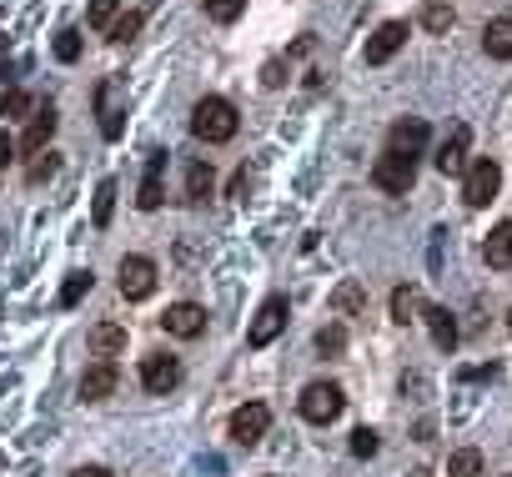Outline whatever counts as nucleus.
I'll return each instance as SVG.
<instances>
[{"label": "nucleus", "mask_w": 512, "mask_h": 477, "mask_svg": "<svg viewBox=\"0 0 512 477\" xmlns=\"http://www.w3.org/2000/svg\"><path fill=\"white\" fill-rule=\"evenodd\" d=\"M116 287H121L126 302H146V297L156 292V262H151V257H121Z\"/></svg>", "instance_id": "20e7f679"}, {"label": "nucleus", "mask_w": 512, "mask_h": 477, "mask_svg": "<svg viewBox=\"0 0 512 477\" xmlns=\"http://www.w3.org/2000/svg\"><path fill=\"white\" fill-rule=\"evenodd\" d=\"M241 11H246V0H206V16H211L216 26H231Z\"/></svg>", "instance_id": "7c9ffc66"}, {"label": "nucleus", "mask_w": 512, "mask_h": 477, "mask_svg": "<svg viewBox=\"0 0 512 477\" xmlns=\"http://www.w3.org/2000/svg\"><path fill=\"white\" fill-rule=\"evenodd\" d=\"M482 51L492 61H512V16H492L482 26Z\"/></svg>", "instance_id": "f3484780"}, {"label": "nucleus", "mask_w": 512, "mask_h": 477, "mask_svg": "<svg viewBox=\"0 0 512 477\" xmlns=\"http://www.w3.org/2000/svg\"><path fill=\"white\" fill-rule=\"evenodd\" d=\"M267 427H272V407L267 402H246V407L231 412V442L236 447H256L267 437Z\"/></svg>", "instance_id": "0eeeda50"}, {"label": "nucleus", "mask_w": 512, "mask_h": 477, "mask_svg": "<svg viewBox=\"0 0 512 477\" xmlns=\"http://www.w3.org/2000/svg\"><path fill=\"white\" fill-rule=\"evenodd\" d=\"M0 46H6V36H0Z\"/></svg>", "instance_id": "58836bf2"}, {"label": "nucleus", "mask_w": 512, "mask_h": 477, "mask_svg": "<svg viewBox=\"0 0 512 477\" xmlns=\"http://www.w3.org/2000/svg\"><path fill=\"white\" fill-rule=\"evenodd\" d=\"M507 477H512V472H507Z\"/></svg>", "instance_id": "ea45409f"}, {"label": "nucleus", "mask_w": 512, "mask_h": 477, "mask_svg": "<svg viewBox=\"0 0 512 477\" xmlns=\"http://www.w3.org/2000/svg\"><path fill=\"white\" fill-rule=\"evenodd\" d=\"M141 387H146V392H156V397L176 392V387H181V362H176V357H166V352L141 357Z\"/></svg>", "instance_id": "6e6552de"}, {"label": "nucleus", "mask_w": 512, "mask_h": 477, "mask_svg": "<svg viewBox=\"0 0 512 477\" xmlns=\"http://www.w3.org/2000/svg\"><path fill=\"white\" fill-rule=\"evenodd\" d=\"M402 46H407V21H382V26L372 31V41H367L362 61H367V66H387Z\"/></svg>", "instance_id": "1a4fd4ad"}, {"label": "nucleus", "mask_w": 512, "mask_h": 477, "mask_svg": "<svg viewBox=\"0 0 512 477\" xmlns=\"http://www.w3.org/2000/svg\"><path fill=\"white\" fill-rule=\"evenodd\" d=\"M377 452V432L372 427H357L352 432V457H372Z\"/></svg>", "instance_id": "f704fd0d"}, {"label": "nucleus", "mask_w": 512, "mask_h": 477, "mask_svg": "<svg viewBox=\"0 0 512 477\" xmlns=\"http://www.w3.org/2000/svg\"><path fill=\"white\" fill-rule=\"evenodd\" d=\"M96 116H101V136L116 141V136H121V111L111 106V81L96 86Z\"/></svg>", "instance_id": "aec40b11"}, {"label": "nucleus", "mask_w": 512, "mask_h": 477, "mask_svg": "<svg viewBox=\"0 0 512 477\" xmlns=\"http://www.w3.org/2000/svg\"><path fill=\"white\" fill-rule=\"evenodd\" d=\"M342 402H347V397H342V387H337V382H307V392H302V402H297V407H302V417H307V422L327 427L332 417H342Z\"/></svg>", "instance_id": "39448f33"}, {"label": "nucleus", "mask_w": 512, "mask_h": 477, "mask_svg": "<svg viewBox=\"0 0 512 477\" xmlns=\"http://www.w3.org/2000/svg\"><path fill=\"white\" fill-rule=\"evenodd\" d=\"M141 26H146V16H141V11H126V16H116V21H111V31H106V36H111L116 46H126V41H136V31H141Z\"/></svg>", "instance_id": "393cba45"}, {"label": "nucleus", "mask_w": 512, "mask_h": 477, "mask_svg": "<svg viewBox=\"0 0 512 477\" xmlns=\"http://www.w3.org/2000/svg\"><path fill=\"white\" fill-rule=\"evenodd\" d=\"M467 146H472V131L467 126H452V136L437 146V156H432V166L442 171V176H467Z\"/></svg>", "instance_id": "9b49d317"}, {"label": "nucleus", "mask_w": 512, "mask_h": 477, "mask_svg": "<svg viewBox=\"0 0 512 477\" xmlns=\"http://www.w3.org/2000/svg\"><path fill=\"white\" fill-rule=\"evenodd\" d=\"M76 56H81V36H76V31H61V36H56V61L71 66Z\"/></svg>", "instance_id": "72a5a7b5"}, {"label": "nucleus", "mask_w": 512, "mask_h": 477, "mask_svg": "<svg viewBox=\"0 0 512 477\" xmlns=\"http://www.w3.org/2000/svg\"><path fill=\"white\" fill-rule=\"evenodd\" d=\"M161 201H166V151H151V156H146L141 191H136V206H141V211H156Z\"/></svg>", "instance_id": "f8f14e48"}, {"label": "nucleus", "mask_w": 512, "mask_h": 477, "mask_svg": "<svg viewBox=\"0 0 512 477\" xmlns=\"http://www.w3.org/2000/svg\"><path fill=\"white\" fill-rule=\"evenodd\" d=\"M417 181V156H397V151H382L372 161V186L387 191V196H407Z\"/></svg>", "instance_id": "f03ea898"}, {"label": "nucleus", "mask_w": 512, "mask_h": 477, "mask_svg": "<svg viewBox=\"0 0 512 477\" xmlns=\"http://www.w3.org/2000/svg\"><path fill=\"white\" fill-rule=\"evenodd\" d=\"M56 121H61V116H56V106H41V111H36V116L26 121V136H21V151H26V156H36V151H46V146H51V136H56Z\"/></svg>", "instance_id": "2eb2a0df"}, {"label": "nucleus", "mask_w": 512, "mask_h": 477, "mask_svg": "<svg viewBox=\"0 0 512 477\" xmlns=\"http://www.w3.org/2000/svg\"><path fill=\"white\" fill-rule=\"evenodd\" d=\"M211 186H216L211 161H191V166H186V201H206V196H211Z\"/></svg>", "instance_id": "412c9836"}, {"label": "nucleus", "mask_w": 512, "mask_h": 477, "mask_svg": "<svg viewBox=\"0 0 512 477\" xmlns=\"http://www.w3.org/2000/svg\"><path fill=\"white\" fill-rule=\"evenodd\" d=\"M317 352H322V357H342V352H347V327H342V322L322 327V332H317Z\"/></svg>", "instance_id": "bb28decb"}, {"label": "nucleus", "mask_w": 512, "mask_h": 477, "mask_svg": "<svg viewBox=\"0 0 512 477\" xmlns=\"http://www.w3.org/2000/svg\"><path fill=\"white\" fill-rule=\"evenodd\" d=\"M287 297H267L262 307H256V322H251V332H246V347H272L277 337H282V327H287Z\"/></svg>", "instance_id": "423d86ee"}, {"label": "nucleus", "mask_w": 512, "mask_h": 477, "mask_svg": "<svg viewBox=\"0 0 512 477\" xmlns=\"http://www.w3.org/2000/svg\"><path fill=\"white\" fill-rule=\"evenodd\" d=\"M116 191H121V186H116L111 176H106V181L96 186V201H91V221H96V226H111V211H116Z\"/></svg>", "instance_id": "4be33fe9"}, {"label": "nucleus", "mask_w": 512, "mask_h": 477, "mask_svg": "<svg viewBox=\"0 0 512 477\" xmlns=\"http://www.w3.org/2000/svg\"><path fill=\"white\" fill-rule=\"evenodd\" d=\"M71 477H111V467H96V462H91V467H76Z\"/></svg>", "instance_id": "e433bc0d"}, {"label": "nucleus", "mask_w": 512, "mask_h": 477, "mask_svg": "<svg viewBox=\"0 0 512 477\" xmlns=\"http://www.w3.org/2000/svg\"><path fill=\"white\" fill-rule=\"evenodd\" d=\"M417 21H422V31H432V36H447L457 16H452V6H422V16H417Z\"/></svg>", "instance_id": "b1692460"}, {"label": "nucleus", "mask_w": 512, "mask_h": 477, "mask_svg": "<svg viewBox=\"0 0 512 477\" xmlns=\"http://www.w3.org/2000/svg\"><path fill=\"white\" fill-rule=\"evenodd\" d=\"M417 307H422V302H417V287H397V292H392V322L407 327V322L417 317Z\"/></svg>", "instance_id": "a878e982"}, {"label": "nucleus", "mask_w": 512, "mask_h": 477, "mask_svg": "<svg viewBox=\"0 0 512 477\" xmlns=\"http://www.w3.org/2000/svg\"><path fill=\"white\" fill-rule=\"evenodd\" d=\"M482 257H487V267H492V272H507V267H512V221H497V226L487 231Z\"/></svg>", "instance_id": "dca6fc26"}, {"label": "nucleus", "mask_w": 512, "mask_h": 477, "mask_svg": "<svg viewBox=\"0 0 512 477\" xmlns=\"http://www.w3.org/2000/svg\"><path fill=\"white\" fill-rule=\"evenodd\" d=\"M116 11H121V0H91V6H86V21H91L96 31H111Z\"/></svg>", "instance_id": "c756f323"}, {"label": "nucleus", "mask_w": 512, "mask_h": 477, "mask_svg": "<svg viewBox=\"0 0 512 477\" xmlns=\"http://www.w3.org/2000/svg\"><path fill=\"white\" fill-rule=\"evenodd\" d=\"M507 332H512V312H507Z\"/></svg>", "instance_id": "4c0bfd02"}, {"label": "nucleus", "mask_w": 512, "mask_h": 477, "mask_svg": "<svg viewBox=\"0 0 512 477\" xmlns=\"http://www.w3.org/2000/svg\"><path fill=\"white\" fill-rule=\"evenodd\" d=\"M482 472V452L477 447H462V452H452V462H447V477H477Z\"/></svg>", "instance_id": "cd10ccee"}, {"label": "nucleus", "mask_w": 512, "mask_h": 477, "mask_svg": "<svg viewBox=\"0 0 512 477\" xmlns=\"http://www.w3.org/2000/svg\"><path fill=\"white\" fill-rule=\"evenodd\" d=\"M497 191H502V166H497L492 156H477V161L467 166V176H462V201H467L472 211H482L487 201H497Z\"/></svg>", "instance_id": "7ed1b4c3"}, {"label": "nucleus", "mask_w": 512, "mask_h": 477, "mask_svg": "<svg viewBox=\"0 0 512 477\" xmlns=\"http://www.w3.org/2000/svg\"><path fill=\"white\" fill-rule=\"evenodd\" d=\"M332 307H337L342 317H352V312H362V307H367V292H362V282H342V287L332 292Z\"/></svg>", "instance_id": "5701e85b"}, {"label": "nucleus", "mask_w": 512, "mask_h": 477, "mask_svg": "<svg viewBox=\"0 0 512 477\" xmlns=\"http://www.w3.org/2000/svg\"><path fill=\"white\" fill-rule=\"evenodd\" d=\"M91 287H96V277H91V272H71V277H66V287H61V307H76Z\"/></svg>", "instance_id": "c85d7f7f"}, {"label": "nucleus", "mask_w": 512, "mask_h": 477, "mask_svg": "<svg viewBox=\"0 0 512 477\" xmlns=\"http://www.w3.org/2000/svg\"><path fill=\"white\" fill-rule=\"evenodd\" d=\"M236 106L226 101V96H201L196 106H191V136L196 141H206V146H221V141H231L236 136Z\"/></svg>", "instance_id": "f257e3e1"}, {"label": "nucleus", "mask_w": 512, "mask_h": 477, "mask_svg": "<svg viewBox=\"0 0 512 477\" xmlns=\"http://www.w3.org/2000/svg\"><path fill=\"white\" fill-rule=\"evenodd\" d=\"M121 347H126V327H121V322L91 327V352H96V357H116Z\"/></svg>", "instance_id": "6ab92c4d"}, {"label": "nucleus", "mask_w": 512, "mask_h": 477, "mask_svg": "<svg viewBox=\"0 0 512 477\" xmlns=\"http://www.w3.org/2000/svg\"><path fill=\"white\" fill-rule=\"evenodd\" d=\"M116 382H121V367H116L111 357L91 362V367L81 372V402H101V397H111V392H116Z\"/></svg>", "instance_id": "4468645a"}, {"label": "nucleus", "mask_w": 512, "mask_h": 477, "mask_svg": "<svg viewBox=\"0 0 512 477\" xmlns=\"http://www.w3.org/2000/svg\"><path fill=\"white\" fill-rule=\"evenodd\" d=\"M51 171H56V151L46 146V151H36V156H31V166H26V176H31V181H46Z\"/></svg>", "instance_id": "473e14b6"}, {"label": "nucleus", "mask_w": 512, "mask_h": 477, "mask_svg": "<svg viewBox=\"0 0 512 477\" xmlns=\"http://www.w3.org/2000/svg\"><path fill=\"white\" fill-rule=\"evenodd\" d=\"M422 317H427L432 342H437L442 352H452V347H457V322H452V312H447V307H422Z\"/></svg>", "instance_id": "a211bd4d"}, {"label": "nucleus", "mask_w": 512, "mask_h": 477, "mask_svg": "<svg viewBox=\"0 0 512 477\" xmlns=\"http://www.w3.org/2000/svg\"><path fill=\"white\" fill-rule=\"evenodd\" d=\"M161 327H166L171 337L191 342V337H201V332H206V307H196V302H176V307H166Z\"/></svg>", "instance_id": "ddd939ff"}, {"label": "nucleus", "mask_w": 512, "mask_h": 477, "mask_svg": "<svg viewBox=\"0 0 512 477\" xmlns=\"http://www.w3.org/2000/svg\"><path fill=\"white\" fill-rule=\"evenodd\" d=\"M427 121L422 116H402V121H392V131H387V151H397V156H422L427 151Z\"/></svg>", "instance_id": "9d476101"}, {"label": "nucleus", "mask_w": 512, "mask_h": 477, "mask_svg": "<svg viewBox=\"0 0 512 477\" xmlns=\"http://www.w3.org/2000/svg\"><path fill=\"white\" fill-rule=\"evenodd\" d=\"M26 111H36V101H31L26 91H6V101H0V116L16 121V116H26Z\"/></svg>", "instance_id": "2f4dec72"}, {"label": "nucleus", "mask_w": 512, "mask_h": 477, "mask_svg": "<svg viewBox=\"0 0 512 477\" xmlns=\"http://www.w3.org/2000/svg\"><path fill=\"white\" fill-rule=\"evenodd\" d=\"M11 161H16V141L0 131V166H11Z\"/></svg>", "instance_id": "c9c22d12"}]
</instances>
